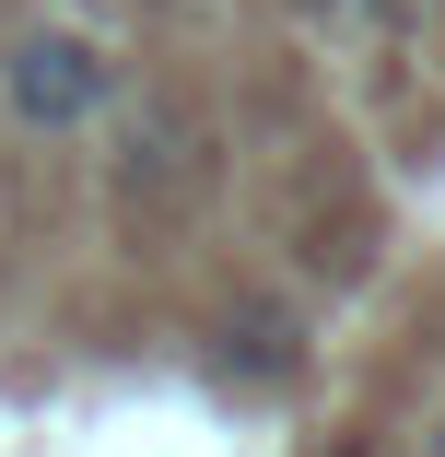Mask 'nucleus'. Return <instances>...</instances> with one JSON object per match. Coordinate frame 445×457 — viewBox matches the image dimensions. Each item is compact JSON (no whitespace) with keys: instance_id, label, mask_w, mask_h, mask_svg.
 Here are the masks:
<instances>
[{"instance_id":"f257e3e1","label":"nucleus","mask_w":445,"mask_h":457,"mask_svg":"<svg viewBox=\"0 0 445 457\" xmlns=\"http://www.w3.org/2000/svg\"><path fill=\"white\" fill-rule=\"evenodd\" d=\"M0 106H12V129H36V141L95 129L118 106V47L82 36V24H24L0 47Z\"/></svg>"},{"instance_id":"f03ea898","label":"nucleus","mask_w":445,"mask_h":457,"mask_svg":"<svg viewBox=\"0 0 445 457\" xmlns=\"http://www.w3.org/2000/svg\"><path fill=\"white\" fill-rule=\"evenodd\" d=\"M200 164H211V129L176 106V95L129 106V129H118V188H129V200H188Z\"/></svg>"},{"instance_id":"7ed1b4c3","label":"nucleus","mask_w":445,"mask_h":457,"mask_svg":"<svg viewBox=\"0 0 445 457\" xmlns=\"http://www.w3.org/2000/svg\"><path fill=\"white\" fill-rule=\"evenodd\" d=\"M211 363H223L235 387H282L293 363H305V328H293L282 305H235V317H223V340H211Z\"/></svg>"},{"instance_id":"20e7f679","label":"nucleus","mask_w":445,"mask_h":457,"mask_svg":"<svg viewBox=\"0 0 445 457\" xmlns=\"http://www.w3.org/2000/svg\"><path fill=\"white\" fill-rule=\"evenodd\" d=\"M293 12H317V24H351V12H375V0H293Z\"/></svg>"},{"instance_id":"39448f33","label":"nucleus","mask_w":445,"mask_h":457,"mask_svg":"<svg viewBox=\"0 0 445 457\" xmlns=\"http://www.w3.org/2000/svg\"><path fill=\"white\" fill-rule=\"evenodd\" d=\"M422 457H445V422H433V434H422Z\"/></svg>"}]
</instances>
